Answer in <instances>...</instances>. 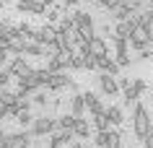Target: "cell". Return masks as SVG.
Returning <instances> with one entry per match:
<instances>
[{"instance_id": "obj_1", "label": "cell", "mask_w": 153, "mask_h": 148, "mask_svg": "<svg viewBox=\"0 0 153 148\" xmlns=\"http://www.w3.org/2000/svg\"><path fill=\"white\" fill-rule=\"evenodd\" d=\"M151 127H153V122H151V115H148L145 104L135 101V107H132V132H135V138L143 140Z\"/></svg>"}, {"instance_id": "obj_2", "label": "cell", "mask_w": 153, "mask_h": 148, "mask_svg": "<svg viewBox=\"0 0 153 148\" xmlns=\"http://www.w3.org/2000/svg\"><path fill=\"white\" fill-rule=\"evenodd\" d=\"M73 21H75V31L83 42H88L91 36H96V21L88 10H75L73 13Z\"/></svg>"}, {"instance_id": "obj_3", "label": "cell", "mask_w": 153, "mask_h": 148, "mask_svg": "<svg viewBox=\"0 0 153 148\" xmlns=\"http://www.w3.org/2000/svg\"><path fill=\"white\" fill-rule=\"evenodd\" d=\"M57 130V117L47 115V112H42L39 117H34V125H31V135L34 138H47L52 132Z\"/></svg>"}, {"instance_id": "obj_4", "label": "cell", "mask_w": 153, "mask_h": 148, "mask_svg": "<svg viewBox=\"0 0 153 148\" xmlns=\"http://www.w3.org/2000/svg\"><path fill=\"white\" fill-rule=\"evenodd\" d=\"M81 52L88 55V57H106V55H109V44H106L104 36H91V39L81 47Z\"/></svg>"}, {"instance_id": "obj_5", "label": "cell", "mask_w": 153, "mask_h": 148, "mask_svg": "<svg viewBox=\"0 0 153 148\" xmlns=\"http://www.w3.org/2000/svg\"><path fill=\"white\" fill-rule=\"evenodd\" d=\"M39 89H44V83H42V78H39V70H31L29 75H24V78H18V89H16V94H36Z\"/></svg>"}, {"instance_id": "obj_6", "label": "cell", "mask_w": 153, "mask_h": 148, "mask_svg": "<svg viewBox=\"0 0 153 148\" xmlns=\"http://www.w3.org/2000/svg\"><path fill=\"white\" fill-rule=\"evenodd\" d=\"M96 83H99V91L104 94V96H117L120 94V81H117V75H112V73H99V78H96Z\"/></svg>"}, {"instance_id": "obj_7", "label": "cell", "mask_w": 153, "mask_h": 148, "mask_svg": "<svg viewBox=\"0 0 153 148\" xmlns=\"http://www.w3.org/2000/svg\"><path fill=\"white\" fill-rule=\"evenodd\" d=\"M137 26H140L137 13H132L130 18H125V21H120V24L114 26V36H120V39H130V36L137 31ZM114 36H112V39H114Z\"/></svg>"}, {"instance_id": "obj_8", "label": "cell", "mask_w": 153, "mask_h": 148, "mask_svg": "<svg viewBox=\"0 0 153 148\" xmlns=\"http://www.w3.org/2000/svg\"><path fill=\"white\" fill-rule=\"evenodd\" d=\"M151 42H153V31L137 26V31L130 36V47L135 49V52H143V49H151Z\"/></svg>"}, {"instance_id": "obj_9", "label": "cell", "mask_w": 153, "mask_h": 148, "mask_svg": "<svg viewBox=\"0 0 153 148\" xmlns=\"http://www.w3.org/2000/svg\"><path fill=\"white\" fill-rule=\"evenodd\" d=\"M18 13H31V16H44L47 13V5L42 0H16Z\"/></svg>"}, {"instance_id": "obj_10", "label": "cell", "mask_w": 153, "mask_h": 148, "mask_svg": "<svg viewBox=\"0 0 153 148\" xmlns=\"http://www.w3.org/2000/svg\"><path fill=\"white\" fill-rule=\"evenodd\" d=\"M47 89H49V91H62V89H73V91H75V81H73L65 70H60V73H52Z\"/></svg>"}, {"instance_id": "obj_11", "label": "cell", "mask_w": 153, "mask_h": 148, "mask_svg": "<svg viewBox=\"0 0 153 148\" xmlns=\"http://www.w3.org/2000/svg\"><path fill=\"white\" fill-rule=\"evenodd\" d=\"M57 26H52V24H44V26H39L36 29V36H34V42H39V44H52V42H57Z\"/></svg>"}, {"instance_id": "obj_12", "label": "cell", "mask_w": 153, "mask_h": 148, "mask_svg": "<svg viewBox=\"0 0 153 148\" xmlns=\"http://www.w3.org/2000/svg\"><path fill=\"white\" fill-rule=\"evenodd\" d=\"M13 73V78H24V75L31 73V68H29V62H26V57H21V55H16V57H10V62L5 65Z\"/></svg>"}, {"instance_id": "obj_13", "label": "cell", "mask_w": 153, "mask_h": 148, "mask_svg": "<svg viewBox=\"0 0 153 148\" xmlns=\"http://www.w3.org/2000/svg\"><path fill=\"white\" fill-rule=\"evenodd\" d=\"M31 130H18V132H8V148H29L31 143Z\"/></svg>"}, {"instance_id": "obj_14", "label": "cell", "mask_w": 153, "mask_h": 148, "mask_svg": "<svg viewBox=\"0 0 153 148\" xmlns=\"http://www.w3.org/2000/svg\"><path fill=\"white\" fill-rule=\"evenodd\" d=\"M83 96H86V109L91 112V117H94V115H99V112H106V107L101 104L99 94H94V91H83Z\"/></svg>"}, {"instance_id": "obj_15", "label": "cell", "mask_w": 153, "mask_h": 148, "mask_svg": "<svg viewBox=\"0 0 153 148\" xmlns=\"http://www.w3.org/2000/svg\"><path fill=\"white\" fill-rule=\"evenodd\" d=\"M70 112L75 117H86L88 109H86V96H83V91H75L70 96Z\"/></svg>"}, {"instance_id": "obj_16", "label": "cell", "mask_w": 153, "mask_h": 148, "mask_svg": "<svg viewBox=\"0 0 153 148\" xmlns=\"http://www.w3.org/2000/svg\"><path fill=\"white\" fill-rule=\"evenodd\" d=\"M96 68L101 73H112V75H120V70H122V65L117 60H112L109 55H106V57H96Z\"/></svg>"}, {"instance_id": "obj_17", "label": "cell", "mask_w": 153, "mask_h": 148, "mask_svg": "<svg viewBox=\"0 0 153 148\" xmlns=\"http://www.w3.org/2000/svg\"><path fill=\"white\" fill-rule=\"evenodd\" d=\"M132 13H135V10H130V5L125 3V0H122L120 5L109 8V18H112V21H117V24H120V21H125V18H130Z\"/></svg>"}, {"instance_id": "obj_18", "label": "cell", "mask_w": 153, "mask_h": 148, "mask_svg": "<svg viewBox=\"0 0 153 148\" xmlns=\"http://www.w3.org/2000/svg\"><path fill=\"white\" fill-rule=\"evenodd\" d=\"M73 132H75V138H91V120H86V117H78L75 120V125H73Z\"/></svg>"}, {"instance_id": "obj_19", "label": "cell", "mask_w": 153, "mask_h": 148, "mask_svg": "<svg viewBox=\"0 0 153 148\" xmlns=\"http://www.w3.org/2000/svg\"><path fill=\"white\" fill-rule=\"evenodd\" d=\"M26 44H29V39H26L24 34L10 36V39H8V52H10V55H24V52H26Z\"/></svg>"}, {"instance_id": "obj_20", "label": "cell", "mask_w": 153, "mask_h": 148, "mask_svg": "<svg viewBox=\"0 0 153 148\" xmlns=\"http://www.w3.org/2000/svg\"><path fill=\"white\" fill-rule=\"evenodd\" d=\"M91 125L96 127V132H106V130H112V122H109V117H106V112H99V115H94Z\"/></svg>"}, {"instance_id": "obj_21", "label": "cell", "mask_w": 153, "mask_h": 148, "mask_svg": "<svg viewBox=\"0 0 153 148\" xmlns=\"http://www.w3.org/2000/svg\"><path fill=\"white\" fill-rule=\"evenodd\" d=\"M106 117H109V122H112V127H117V125L125 122V115H122V107H117V104H112V107H106Z\"/></svg>"}, {"instance_id": "obj_22", "label": "cell", "mask_w": 153, "mask_h": 148, "mask_svg": "<svg viewBox=\"0 0 153 148\" xmlns=\"http://www.w3.org/2000/svg\"><path fill=\"white\" fill-rule=\"evenodd\" d=\"M24 55L26 57H47V49H44V44H39V42H29Z\"/></svg>"}, {"instance_id": "obj_23", "label": "cell", "mask_w": 153, "mask_h": 148, "mask_svg": "<svg viewBox=\"0 0 153 148\" xmlns=\"http://www.w3.org/2000/svg\"><path fill=\"white\" fill-rule=\"evenodd\" d=\"M78 117L73 115V112H65V115L57 117V130H73V125H75Z\"/></svg>"}, {"instance_id": "obj_24", "label": "cell", "mask_w": 153, "mask_h": 148, "mask_svg": "<svg viewBox=\"0 0 153 148\" xmlns=\"http://www.w3.org/2000/svg\"><path fill=\"white\" fill-rule=\"evenodd\" d=\"M137 21H140V29H148V31H153V10H140L137 13Z\"/></svg>"}, {"instance_id": "obj_25", "label": "cell", "mask_w": 153, "mask_h": 148, "mask_svg": "<svg viewBox=\"0 0 153 148\" xmlns=\"http://www.w3.org/2000/svg\"><path fill=\"white\" fill-rule=\"evenodd\" d=\"M70 70H86V55L83 52H73L70 55Z\"/></svg>"}, {"instance_id": "obj_26", "label": "cell", "mask_w": 153, "mask_h": 148, "mask_svg": "<svg viewBox=\"0 0 153 148\" xmlns=\"http://www.w3.org/2000/svg\"><path fill=\"white\" fill-rule=\"evenodd\" d=\"M31 101H34V107H39V109H47L49 104V96H47V91H36V94H31Z\"/></svg>"}, {"instance_id": "obj_27", "label": "cell", "mask_w": 153, "mask_h": 148, "mask_svg": "<svg viewBox=\"0 0 153 148\" xmlns=\"http://www.w3.org/2000/svg\"><path fill=\"white\" fill-rule=\"evenodd\" d=\"M65 10H68V8H62V5H52V8H47V21H49V24L60 21V18L65 16Z\"/></svg>"}, {"instance_id": "obj_28", "label": "cell", "mask_w": 153, "mask_h": 148, "mask_svg": "<svg viewBox=\"0 0 153 148\" xmlns=\"http://www.w3.org/2000/svg\"><path fill=\"white\" fill-rule=\"evenodd\" d=\"M16 122L21 125V127H31L34 125V117H31V109H24V112H18Z\"/></svg>"}, {"instance_id": "obj_29", "label": "cell", "mask_w": 153, "mask_h": 148, "mask_svg": "<svg viewBox=\"0 0 153 148\" xmlns=\"http://www.w3.org/2000/svg\"><path fill=\"white\" fill-rule=\"evenodd\" d=\"M106 148H122V135H120V130H109V143H106Z\"/></svg>"}, {"instance_id": "obj_30", "label": "cell", "mask_w": 153, "mask_h": 148, "mask_svg": "<svg viewBox=\"0 0 153 148\" xmlns=\"http://www.w3.org/2000/svg\"><path fill=\"white\" fill-rule=\"evenodd\" d=\"M10 78H13V73H10L8 68H3V70H0V91H3V89H8Z\"/></svg>"}, {"instance_id": "obj_31", "label": "cell", "mask_w": 153, "mask_h": 148, "mask_svg": "<svg viewBox=\"0 0 153 148\" xmlns=\"http://www.w3.org/2000/svg\"><path fill=\"white\" fill-rule=\"evenodd\" d=\"M130 5V10H135V13H140V10H145V5H148V0H125Z\"/></svg>"}, {"instance_id": "obj_32", "label": "cell", "mask_w": 153, "mask_h": 148, "mask_svg": "<svg viewBox=\"0 0 153 148\" xmlns=\"http://www.w3.org/2000/svg\"><path fill=\"white\" fill-rule=\"evenodd\" d=\"M143 60H153V47H151V49H143V52H137L135 62H143Z\"/></svg>"}, {"instance_id": "obj_33", "label": "cell", "mask_w": 153, "mask_h": 148, "mask_svg": "<svg viewBox=\"0 0 153 148\" xmlns=\"http://www.w3.org/2000/svg\"><path fill=\"white\" fill-rule=\"evenodd\" d=\"M10 62V52H8V47H0V65H8Z\"/></svg>"}, {"instance_id": "obj_34", "label": "cell", "mask_w": 153, "mask_h": 148, "mask_svg": "<svg viewBox=\"0 0 153 148\" xmlns=\"http://www.w3.org/2000/svg\"><path fill=\"white\" fill-rule=\"evenodd\" d=\"M120 3H122V0H101L99 8H106V10H109V8H114V5H120Z\"/></svg>"}, {"instance_id": "obj_35", "label": "cell", "mask_w": 153, "mask_h": 148, "mask_svg": "<svg viewBox=\"0 0 153 148\" xmlns=\"http://www.w3.org/2000/svg\"><path fill=\"white\" fill-rule=\"evenodd\" d=\"M143 146H145V148H153V127L148 130V135L143 138Z\"/></svg>"}, {"instance_id": "obj_36", "label": "cell", "mask_w": 153, "mask_h": 148, "mask_svg": "<svg viewBox=\"0 0 153 148\" xmlns=\"http://www.w3.org/2000/svg\"><path fill=\"white\" fill-rule=\"evenodd\" d=\"M68 148H86V146L81 143V138H73L70 143H68Z\"/></svg>"}, {"instance_id": "obj_37", "label": "cell", "mask_w": 153, "mask_h": 148, "mask_svg": "<svg viewBox=\"0 0 153 148\" xmlns=\"http://www.w3.org/2000/svg\"><path fill=\"white\" fill-rule=\"evenodd\" d=\"M8 39H10L8 34H5V31H0V47H8Z\"/></svg>"}, {"instance_id": "obj_38", "label": "cell", "mask_w": 153, "mask_h": 148, "mask_svg": "<svg viewBox=\"0 0 153 148\" xmlns=\"http://www.w3.org/2000/svg\"><path fill=\"white\" fill-rule=\"evenodd\" d=\"M78 3H81V0H62V5H65V8H70V5H78Z\"/></svg>"}, {"instance_id": "obj_39", "label": "cell", "mask_w": 153, "mask_h": 148, "mask_svg": "<svg viewBox=\"0 0 153 148\" xmlns=\"http://www.w3.org/2000/svg\"><path fill=\"white\" fill-rule=\"evenodd\" d=\"M8 26H10L8 21H3V18H0V31H8Z\"/></svg>"}, {"instance_id": "obj_40", "label": "cell", "mask_w": 153, "mask_h": 148, "mask_svg": "<svg viewBox=\"0 0 153 148\" xmlns=\"http://www.w3.org/2000/svg\"><path fill=\"white\" fill-rule=\"evenodd\" d=\"M42 3H44L47 8H52V5H55V0H42Z\"/></svg>"}, {"instance_id": "obj_41", "label": "cell", "mask_w": 153, "mask_h": 148, "mask_svg": "<svg viewBox=\"0 0 153 148\" xmlns=\"http://www.w3.org/2000/svg\"><path fill=\"white\" fill-rule=\"evenodd\" d=\"M3 8H5V3H3V0H0V10H3Z\"/></svg>"}, {"instance_id": "obj_42", "label": "cell", "mask_w": 153, "mask_h": 148, "mask_svg": "<svg viewBox=\"0 0 153 148\" xmlns=\"http://www.w3.org/2000/svg\"><path fill=\"white\" fill-rule=\"evenodd\" d=\"M3 3H5V5H8V3H13V0H3Z\"/></svg>"}, {"instance_id": "obj_43", "label": "cell", "mask_w": 153, "mask_h": 148, "mask_svg": "<svg viewBox=\"0 0 153 148\" xmlns=\"http://www.w3.org/2000/svg\"><path fill=\"white\" fill-rule=\"evenodd\" d=\"M91 3H96V5H99V3H101V0H91Z\"/></svg>"}, {"instance_id": "obj_44", "label": "cell", "mask_w": 153, "mask_h": 148, "mask_svg": "<svg viewBox=\"0 0 153 148\" xmlns=\"http://www.w3.org/2000/svg\"><path fill=\"white\" fill-rule=\"evenodd\" d=\"M86 148H88V146H86Z\"/></svg>"}, {"instance_id": "obj_45", "label": "cell", "mask_w": 153, "mask_h": 148, "mask_svg": "<svg viewBox=\"0 0 153 148\" xmlns=\"http://www.w3.org/2000/svg\"><path fill=\"white\" fill-rule=\"evenodd\" d=\"M29 148H31V146H29Z\"/></svg>"}]
</instances>
